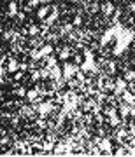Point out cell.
Here are the masks:
<instances>
[{
    "label": "cell",
    "instance_id": "2",
    "mask_svg": "<svg viewBox=\"0 0 135 157\" xmlns=\"http://www.w3.org/2000/svg\"><path fill=\"white\" fill-rule=\"evenodd\" d=\"M81 70L83 72H96V63H95V56L90 49L84 51V61L81 63Z\"/></svg>",
    "mask_w": 135,
    "mask_h": 157
},
{
    "label": "cell",
    "instance_id": "12",
    "mask_svg": "<svg viewBox=\"0 0 135 157\" xmlns=\"http://www.w3.org/2000/svg\"><path fill=\"white\" fill-rule=\"evenodd\" d=\"M47 12H49V7H39L37 9V17L39 19H46L47 17Z\"/></svg>",
    "mask_w": 135,
    "mask_h": 157
},
{
    "label": "cell",
    "instance_id": "17",
    "mask_svg": "<svg viewBox=\"0 0 135 157\" xmlns=\"http://www.w3.org/2000/svg\"><path fill=\"white\" fill-rule=\"evenodd\" d=\"M68 56H70V51H68L67 47H65V49H62V51H60V54H58V58H60V59H68Z\"/></svg>",
    "mask_w": 135,
    "mask_h": 157
},
{
    "label": "cell",
    "instance_id": "19",
    "mask_svg": "<svg viewBox=\"0 0 135 157\" xmlns=\"http://www.w3.org/2000/svg\"><path fill=\"white\" fill-rule=\"evenodd\" d=\"M56 58H55V56H49V58H47V68H49V70H51V68H53V67H56Z\"/></svg>",
    "mask_w": 135,
    "mask_h": 157
},
{
    "label": "cell",
    "instance_id": "10",
    "mask_svg": "<svg viewBox=\"0 0 135 157\" xmlns=\"http://www.w3.org/2000/svg\"><path fill=\"white\" fill-rule=\"evenodd\" d=\"M16 70H21V63H18L16 59H11V61H9V65H7V72L14 73Z\"/></svg>",
    "mask_w": 135,
    "mask_h": 157
},
{
    "label": "cell",
    "instance_id": "6",
    "mask_svg": "<svg viewBox=\"0 0 135 157\" xmlns=\"http://www.w3.org/2000/svg\"><path fill=\"white\" fill-rule=\"evenodd\" d=\"M49 73H51V77L55 78V80H62V77H63V67H53L49 70Z\"/></svg>",
    "mask_w": 135,
    "mask_h": 157
},
{
    "label": "cell",
    "instance_id": "27",
    "mask_svg": "<svg viewBox=\"0 0 135 157\" xmlns=\"http://www.w3.org/2000/svg\"><path fill=\"white\" fill-rule=\"evenodd\" d=\"M105 2H107V0H105Z\"/></svg>",
    "mask_w": 135,
    "mask_h": 157
},
{
    "label": "cell",
    "instance_id": "13",
    "mask_svg": "<svg viewBox=\"0 0 135 157\" xmlns=\"http://www.w3.org/2000/svg\"><path fill=\"white\" fill-rule=\"evenodd\" d=\"M58 14H60V12H58V9H55V11L51 12V16H47V17H46V21H47V25H53V23L56 21Z\"/></svg>",
    "mask_w": 135,
    "mask_h": 157
},
{
    "label": "cell",
    "instance_id": "15",
    "mask_svg": "<svg viewBox=\"0 0 135 157\" xmlns=\"http://www.w3.org/2000/svg\"><path fill=\"white\" fill-rule=\"evenodd\" d=\"M100 150H104V152H111V140L107 138V140H102V143H100Z\"/></svg>",
    "mask_w": 135,
    "mask_h": 157
},
{
    "label": "cell",
    "instance_id": "22",
    "mask_svg": "<svg viewBox=\"0 0 135 157\" xmlns=\"http://www.w3.org/2000/svg\"><path fill=\"white\" fill-rule=\"evenodd\" d=\"M37 32H39L37 26H30V35H37Z\"/></svg>",
    "mask_w": 135,
    "mask_h": 157
},
{
    "label": "cell",
    "instance_id": "11",
    "mask_svg": "<svg viewBox=\"0 0 135 157\" xmlns=\"http://www.w3.org/2000/svg\"><path fill=\"white\" fill-rule=\"evenodd\" d=\"M123 100L126 101L128 105H132V107L135 105V98H133V94H132V93H128V91H123Z\"/></svg>",
    "mask_w": 135,
    "mask_h": 157
},
{
    "label": "cell",
    "instance_id": "14",
    "mask_svg": "<svg viewBox=\"0 0 135 157\" xmlns=\"http://www.w3.org/2000/svg\"><path fill=\"white\" fill-rule=\"evenodd\" d=\"M7 14H9V16H16L18 14V4L16 2H11V4H9V11H7Z\"/></svg>",
    "mask_w": 135,
    "mask_h": 157
},
{
    "label": "cell",
    "instance_id": "26",
    "mask_svg": "<svg viewBox=\"0 0 135 157\" xmlns=\"http://www.w3.org/2000/svg\"><path fill=\"white\" fill-rule=\"evenodd\" d=\"M19 78H21V72H18L16 75H14V80H19Z\"/></svg>",
    "mask_w": 135,
    "mask_h": 157
},
{
    "label": "cell",
    "instance_id": "9",
    "mask_svg": "<svg viewBox=\"0 0 135 157\" xmlns=\"http://www.w3.org/2000/svg\"><path fill=\"white\" fill-rule=\"evenodd\" d=\"M107 115L111 117V124H112V126H118V124H119V119H118V113H116V108H109V110H107Z\"/></svg>",
    "mask_w": 135,
    "mask_h": 157
},
{
    "label": "cell",
    "instance_id": "16",
    "mask_svg": "<svg viewBox=\"0 0 135 157\" xmlns=\"http://www.w3.org/2000/svg\"><path fill=\"white\" fill-rule=\"evenodd\" d=\"M102 11L105 12V14H111V12L114 11V6H112V4H111V2H109V0H107L105 4L102 6Z\"/></svg>",
    "mask_w": 135,
    "mask_h": 157
},
{
    "label": "cell",
    "instance_id": "4",
    "mask_svg": "<svg viewBox=\"0 0 135 157\" xmlns=\"http://www.w3.org/2000/svg\"><path fill=\"white\" fill-rule=\"evenodd\" d=\"M51 52H53V45H44V47H40L39 51H35L32 52V58L34 59H40V58H46V56H51Z\"/></svg>",
    "mask_w": 135,
    "mask_h": 157
},
{
    "label": "cell",
    "instance_id": "7",
    "mask_svg": "<svg viewBox=\"0 0 135 157\" xmlns=\"http://www.w3.org/2000/svg\"><path fill=\"white\" fill-rule=\"evenodd\" d=\"M126 87H128V80L119 78L116 82V94H123V91H126Z\"/></svg>",
    "mask_w": 135,
    "mask_h": 157
},
{
    "label": "cell",
    "instance_id": "8",
    "mask_svg": "<svg viewBox=\"0 0 135 157\" xmlns=\"http://www.w3.org/2000/svg\"><path fill=\"white\" fill-rule=\"evenodd\" d=\"M51 110H53V105H51V103H40L39 107H37V112H39L40 115H47Z\"/></svg>",
    "mask_w": 135,
    "mask_h": 157
},
{
    "label": "cell",
    "instance_id": "3",
    "mask_svg": "<svg viewBox=\"0 0 135 157\" xmlns=\"http://www.w3.org/2000/svg\"><path fill=\"white\" fill-rule=\"evenodd\" d=\"M119 28H121V26H119V25H116V26H112V28H109V30H107L105 33L102 35V39H100V45H107V44H109V42L112 40V37H116V35H118Z\"/></svg>",
    "mask_w": 135,
    "mask_h": 157
},
{
    "label": "cell",
    "instance_id": "1",
    "mask_svg": "<svg viewBox=\"0 0 135 157\" xmlns=\"http://www.w3.org/2000/svg\"><path fill=\"white\" fill-rule=\"evenodd\" d=\"M135 35L132 30H125V28H119L118 35H116V47H114V56H119L123 54L125 51L128 49V45L133 42Z\"/></svg>",
    "mask_w": 135,
    "mask_h": 157
},
{
    "label": "cell",
    "instance_id": "24",
    "mask_svg": "<svg viewBox=\"0 0 135 157\" xmlns=\"http://www.w3.org/2000/svg\"><path fill=\"white\" fill-rule=\"evenodd\" d=\"M39 2H40V0H30V7H35V6H39Z\"/></svg>",
    "mask_w": 135,
    "mask_h": 157
},
{
    "label": "cell",
    "instance_id": "18",
    "mask_svg": "<svg viewBox=\"0 0 135 157\" xmlns=\"http://www.w3.org/2000/svg\"><path fill=\"white\" fill-rule=\"evenodd\" d=\"M125 80H128V82L135 80V72L133 70H126V73H125Z\"/></svg>",
    "mask_w": 135,
    "mask_h": 157
},
{
    "label": "cell",
    "instance_id": "20",
    "mask_svg": "<svg viewBox=\"0 0 135 157\" xmlns=\"http://www.w3.org/2000/svg\"><path fill=\"white\" fill-rule=\"evenodd\" d=\"M27 98H28L30 101H35V98H37V91H35V89L28 91V93H27Z\"/></svg>",
    "mask_w": 135,
    "mask_h": 157
},
{
    "label": "cell",
    "instance_id": "5",
    "mask_svg": "<svg viewBox=\"0 0 135 157\" xmlns=\"http://www.w3.org/2000/svg\"><path fill=\"white\" fill-rule=\"evenodd\" d=\"M77 72H79V68L76 67V65H70V63H65V65H63V78H65V80H70Z\"/></svg>",
    "mask_w": 135,
    "mask_h": 157
},
{
    "label": "cell",
    "instance_id": "25",
    "mask_svg": "<svg viewBox=\"0 0 135 157\" xmlns=\"http://www.w3.org/2000/svg\"><path fill=\"white\" fill-rule=\"evenodd\" d=\"M70 30H72V25H67V26H65V28H63V32H65V33H68V32H70Z\"/></svg>",
    "mask_w": 135,
    "mask_h": 157
},
{
    "label": "cell",
    "instance_id": "23",
    "mask_svg": "<svg viewBox=\"0 0 135 157\" xmlns=\"http://www.w3.org/2000/svg\"><path fill=\"white\" fill-rule=\"evenodd\" d=\"M81 23H83V19H81V17H76V19H74V26H79V25H81Z\"/></svg>",
    "mask_w": 135,
    "mask_h": 157
},
{
    "label": "cell",
    "instance_id": "21",
    "mask_svg": "<svg viewBox=\"0 0 135 157\" xmlns=\"http://www.w3.org/2000/svg\"><path fill=\"white\" fill-rule=\"evenodd\" d=\"M27 93H28V91H25L23 87H21V89H18V91H16V94H18V96H27Z\"/></svg>",
    "mask_w": 135,
    "mask_h": 157
}]
</instances>
